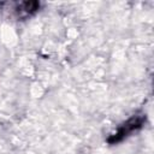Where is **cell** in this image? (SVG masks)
I'll return each mask as SVG.
<instances>
[{
	"label": "cell",
	"mask_w": 154,
	"mask_h": 154,
	"mask_svg": "<svg viewBox=\"0 0 154 154\" xmlns=\"http://www.w3.org/2000/svg\"><path fill=\"white\" fill-rule=\"evenodd\" d=\"M142 124H143V117H137V116L132 117L126 123H124L122 126H119L118 130L113 135H111V137L107 141L109 143H117V142L122 141L124 137L129 136L132 131L140 129L142 126Z\"/></svg>",
	"instance_id": "obj_1"
}]
</instances>
